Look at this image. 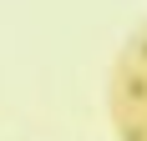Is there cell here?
Masks as SVG:
<instances>
[{
    "mask_svg": "<svg viewBox=\"0 0 147 141\" xmlns=\"http://www.w3.org/2000/svg\"><path fill=\"white\" fill-rule=\"evenodd\" d=\"M107 101H112L117 136L122 141H147V20L127 35V45H122L117 66H112Z\"/></svg>",
    "mask_w": 147,
    "mask_h": 141,
    "instance_id": "obj_1",
    "label": "cell"
}]
</instances>
